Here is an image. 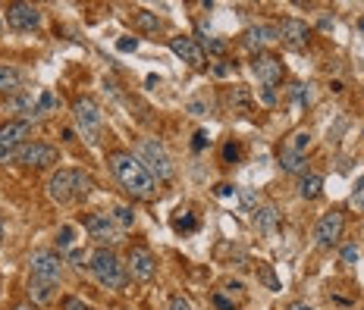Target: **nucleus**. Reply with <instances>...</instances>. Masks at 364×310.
<instances>
[{"label": "nucleus", "instance_id": "f257e3e1", "mask_svg": "<svg viewBox=\"0 0 364 310\" xmlns=\"http://www.w3.org/2000/svg\"><path fill=\"white\" fill-rule=\"evenodd\" d=\"M107 160H110V170H113V176H117V182L123 185L132 198L151 201L157 194V179L141 166V160L132 150H113Z\"/></svg>", "mask_w": 364, "mask_h": 310}, {"label": "nucleus", "instance_id": "f03ea898", "mask_svg": "<svg viewBox=\"0 0 364 310\" xmlns=\"http://www.w3.org/2000/svg\"><path fill=\"white\" fill-rule=\"evenodd\" d=\"M91 188H95V182H91V176L82 170H57L54 176L48 179V194H50V201H57V204L82 201Z\"/></svg>", "mask_w": 364, "mask_h": 310}, {"label": "nucleus", "instance_id": "7ed1b4c3", "mask_svg": "<svg viewBox=\"0 0 364 310\" xmlns=\"http://www.w3.org/2000/svg\"><path fill=\"white\" fill-rule=\"evenodd\" d=\"M88 270H91V276H95V282L97 285H104V289H113V292H123L126 289V267L119 263V257L107 251V248H97L95 254L88 257Z\"/></svg>", "mask_w": 364, "mask_h": 310}, {"label": "nucleus", "instance_id": "20e7f679", "mask_svg": "<svg viewBox=\"0 0 364 310\" xmlns=\"http://www.w3.org/2000/svg\"><path fill=\"white\" fill-rule=\"evenodd\" d=\"M73 119H75L79 135L88 141V145H97V141H101L104 116H101V107H97L91 97H79V101L73 104Z\"/></svg>", "mask_w": 364, "mask_h": 310}, {"label": "nucleus", "instance_id": "39448f33", "mask_svg": "<svg viewBox=\"0 0 364 310\" xmlns=\"http://www.w3.org/2000/svg\"><path fill=\"white\" fill-rule=\"evenodd\" d=\"M311 145H314V135H311L308 128H295L289 138H286L283 150H279V166H283L286 172H305Z\"/></svg>", "mask_w": 364, "mask_h": 310}, {"label": "nucleus", "instance_id": "423d86ee", "mask_svg": "<svg viewBox=\"0 0 364 310\" xmlns=\"http://www.w3.org/2000/svg\"><path fill=\"white\" fill-rule=\"evenodd\" d=\"M135 157H139L141 166H145L154 179H170L173 176V160H170L166 148L157 138H141L139 148H135Z\"/></svg>", "mask_w": 364, "mask_h": 310}, {"label": "nucleus", "instance_id": "0eeeda50", "mask_svg": "<svg viewBox=\"0 0 364 310\" xmlns=\"http://www.w3.org/2000/svg\"><path fill=\"white\" fill-rule=\"evenodd\" d=\"M252 72L257 75V82H261V88H264V104H273V88L283 82V75H286V66H283V60H279L277 54H255L252 60Z\"/></svg>", "mask_w": 364, "mask_h": 310}, {"label": "nucleus", "instance_id": "6e6552de", "mask_svg": "<svg viewBox=\"0 0 364 310\" xmlns=\"http://www.w3.org/2000/svg\"><path fill=\"white\" fill-rule=\"evenodd\" d=\"M28 138H32V123L28 119H6L0 126V163L13 160L16 150L28 145Z\"/></svg>", "mask_w": 364, "mask_h": 310}, {"label": "nucleus", "instance_id": "1a4fd4ad", "mask_svg": "<svg viewBox=\"0 0 364 310\" xmlns=\"http://www.w3.org/2000/svg\"><path fill=\"white\" fill-rule=\"evenodd\" d=\"M13 160L22 166H32V170H48V166L60 163V150L54 145H44V141H28V145H22L16 150Z\"/></svg>", "mask_w": 364, "mask_h": 310}, {"label": "nucleus", "instance_id": "9d476101", "mask_svg": "<svg viewBox=\"0 0 364 310\" xmlns=\"http://www.w3.org/2000/svg\"><path fill=\"white\" fill-rule=\"evenodd\" d=\"M343 232H346V214L339 207H333L327 210L321 219H317V229H314V238H317V248H333V245H339V238H343Z\"/></svg>", "mask_w": 364, "mask_h": 310}, {"label": "nucleus", "instance_id": "9b49d317", "mask_svg": "<svg viewBox=\"0 0 364 310\" xmlns=\"http://www.w3.org/2000/svg\"><path fill=\"white\" fill-rule=\"evenodd\" d=\"M126 273L132 276L135 282H151V279H154V273H157V260H154V254H151L145 245H132V248H129Z\"/></svg>", "mask_w": 364, "mask_h": 310}, {"label": "nucleus", "instance_id": "f8f14e48", "mask_svg": "<svg viewBox=\"0 0 364 310\" xmlns=\"http://www.w3.org/2000/svg\"><path fill=\"white\" fill-rule=\"evenodd\" d=\"M82 226H85V232L97 245H113V241H119V226L113 223L110 214H88L82 219Z\"/></svg>", "mask_w": 364, "mask_h": 310}, {"label": "nucleus", "instance_id": "ddd939ff", "mask_svg": "<svg viewBox=\"0 0 364 310\" xmlns=\"http://www.w3.org/2000/svg\"><path fill=\"white\" fill-rule=\"evenodd\" d=\"M6 26L16 32H35L41 26V10L32 4H10L6 6Z\"/></svg>", "mask_w": 364, "mask_h": 310}, {"label": "nucleus", "instance_id": "4468645a", "mask_svg": "<svg viewBox=\"0 0 364 310\" xmlns=\"http://www.w3.org/2000/svg\"><path fill=\"white\" fill-rule=\"evenodd\" d=\"M170 50L176 54L182 63H188L192 70H204L208 66V57H204V48L195 38H186V35H179V38H170Z\"/></svg>", "mask_w": 364, "mask_h": 310}, {"label": "nucleus", "instance_id": "2eb2a0df", "mask_svg": "<svg viewBox=\"0 0 364 310\" xmlns=\"http://www.w3.org/2000/svg\"><path fill=\"white\" fill-rule=\"evenodd\" d=\"M60 254L57 251H35L28 267H32V279H44V282H60Z\"/></svg>", "mask_w": 364, "mask_h": 310}, {"label": "nucleus", "instance_id": "dca6fc26", "mask_svg": "<svg viewBox=\"0 0 364 310\" xmlns=\"http://www.w3.org/2000/svg\"><path fill=\"white\" fill-rule=\"evenodd\" d=\"M279 41H286L292 50L308 48V41H311L308 22H301V19H286L283 26H279Z\"/></svg>", "mask_w": 364, "mask_h": 310}, {"label": "nucleus", "instance_id": "f3484780", "mask_svg": "<svg viewBox=\"0 0 364 310\" xmlns=\"http://www.w3.org/2000/svg\"><path fill=\"white\" fill-rule=\"evenodd\" d=\"M273 41H279V28H273V26H255L245 32V48L257 50V54H261V48H267Z\"/></svg>", "mask_w": 364, "mask_h": 310}, {"label": "nucleus", "instance_id": "a211bd4d", "mask_svg": "<svg viewBox=\"0 0 364 310\" xmlns=\"http://www.w3.org/2000/svg\"><path fill=\"white\" fill-rule=\"evenodd\" d=\"M57 294V282H44V279H28V298L32 304H50Z\"/></svg>", "mask_w": 364, "mask_h": 310}, {"label": "nucleus", "instance_id": "6ab92c4d", "mask_svg": "<svg viewBox=\"0 0 364 310\" xmlns=\"http://www.w3.org/2000/svg\"><path fill=\"white\" fill-rule=\"evenodd\" d=\"M299 194L305 201L321 198V194H323V176H317V172H305V176H301V182H299Z\"/></svg>", "mask_w": 364, "mask_h": 310}, {"label": "nucleus", "instance_id": "aec40b11", "mask_svg": "<svg viewBox=\"0 0 364 310\" xmlns=\"http://www.w3.org/2000/svg\"><path fill=\"white\" fill-rule=\"evenodd\" d=\"M19 72L13 66H0V94H13L19 92Z\"/></svg>", "mask_w": 364, "mask_h": 310}, {"label": "nucleus", "instance_id": "412c9836", "mask_svg": "<svg viewBox=\"0 0 364 310\" xmlns=\"http://www.w3.org/2000/svg\"><path fill=\"white\" fill-rule=\"evenodd\" d=\"M277 223H279V216H277V210H273V207L255 210V226L261 232H273V229H277Z\"/></svg>", "mask_w": 364, "mask_h": 310}, {"label": "nucleus", "instance_id": "4be33fe9", "mask_svg": "<svg viewBox=\"0 0 364 310\" xmlns=\"http://www.w3.org/2000/svg\"><path fill=\"white\" fill-rule=\"evenodd\" d=\"M57 251H66V254L75 251V226H60V232H57Z\"/></svg>", "mask_w": 364, "mask_h": 310}, {"label": "nucleus", "instance_id": "5701e85b", "mask_svg": "<svg viewBox=\"0 0 364 310\" xmlns=\"http://www.w3.org/2000/svg\"><path fill=\"white\" fill-rule=\"evenodd\" d=\"M173 229L176 232H195L198 229V219L188 214V210H176V216H173Z\"/></svg>", "mask_w": 364, "mask_h": 310}, {"label": "nucleus", "instance_id": "b1692460", "mask_svg": "<svg viewBox=\"0 0 364 310\" xmlns=\"http://www.w3.org/2000/svg\"><path fill=\"white\" fill-rule=\"evenodd\" d=\"M54 107H60L57 97L50 94V92H41V97H38V104L32 107V116H48V113L54 110Z\"/></svg>", "mask_w": 364, "mask_h": 310}, {"label": "nucleus", "instance_id": "393cba45", "mask_svg": "<svg viewBox=\"0 0 364 310\" xmlns=\"http://www.w3.org/2000/svg\"><path fill=\"white\" fill-rule=\"evenodd\" d=\"M113 223H117L119 226V232H123V229H132V226H135V214H132V207H113Z\"/></svg>", "mask_w": 364, "mask_h": 310}, {"label": "nucleus", "instance_id": "a878e982", "mask_svg": "<svg viewBox=\"0 0 364 310\" xmlns=\"http://www.w3.org/2000/svg\"><path fill=\"white\" fill-rule=\"evenodd\" d=\"M135 26H139L141 32H157V28H161V19H157L154 13H148V10H139L135 13Z\"/></svg>", "mask_w": 364, "mask_h": 310}, {"label": "nucleus", "instance_id": "bb28decb", "mask_svg": "<svg viewBox=\"0 0 364 310\" xmlns=\"http://www.w3.org/2000/svg\"><path fill=\"white\" fill-rule=\"evenodd\" d=\"M348 207L358 210V214H364V176L358 179V185L352 188V194H348Z\"/></svg>", "mask_w": 364, "mask_h": 310}, {"label": "nucleus", "instance_id": "cd10ccee", "mask_svg": "<svg viewBox=\"0 0 364 310\" xmlns=\"http://www.w3.org/2000/svg\"><path fill=\"white\" fill-rule=\"evenodd\" d=\"M239 154H242V148L236 145V141H230V145L223 148V160H226V163H236V160H239Z\"/></svg>", "mask_w": 364, "mask_h": 310}, {"label": "nucleus", "instance_id": "c85d7f7f", "mask_svg": "<svg viewBox=\"0 0 364 310\" xmlns=\"http://www.w3.org/2000/svg\"><path fill=\"white\" fill-rule=\"evenodd\" d=\"M208 145H210V135L204 132V128H201V132H195V141H192V148H195V150H204Z\"/></svg>", "mask_w": 364, "mask_h": 310}, {"label": "nucleus", "instance_id": "c756f323", "mask_svg": "<svg viewBox=\"0 0 364 310\" xmlns=\"http://www.w3.org/2000/svg\"><path fill=\"white\" fill-rule=\"evenodd\" d=\"M63 310H91V307L85 304V301H79V298L70 294V298H63Z\"/></svg>", "mask_w": 364, "mask_h": 310}, {"label": "nucleus", "instance_id": "7c9ffc66", "mask_svg": "<svg viewBox=\"0 0 364 310\" xmlns=\"http://www.w3.org/2000/svg\"><path fill=\"white\" fill-rule=\"evenodd\" d=\"M236 194H239L236 185H217V198H223V201L232 198V201H236Z\"/></svg>", "mask_w": 364, "mask_h": 310}, {"label": "nucleus", "instance_id": "2f4dec72", "mask_svg": "<svg viewBox=\"0 0 364 310\" xmlns=\"http://www.w3.org/2000/svg\"><path fill=\"white\" fill-rule=\"evenodd\" d=\"M117 48L123 50V54H129V50H135V48H139V38H119V41H117Z\"/></svg>", "mask_w": 364, "mask_h": 310}, {"label": "nucleus", "instance_id": "473e14b6", "mask_svg": "<svg viewBox=\"0 0 364 310\" xmlns=\"http://www.w3.org/2000/svg\"><path fill=\"white\" fill-rule=\"evenodd\" d=\"M292 97H295L299 104H311V94L305 92V85H292Z\"/></svg>", "mask_w": 364, "mask_h": 310}, {"label": "nucleus", "instance_id": "72a5a7b5", "mask_svg": "<svg viewBox=\"0 0 364 310\" xmlns=\"http://www.w3.org/2000/svg\"><path fill=\"white\" fill-rule=\"evenodd\" d=\"M170 310H192V304H188L182 294H173V298H170Z\"/></svg>", "mask_w": 364, "mask_h": 310}, {"label": "nucleus", "instance_id": "f704fd0d", "mask_svg": "<svg viewBox=\"0 0 364 310\" xmlns=\"http://www.w3.org/2000/svg\"><path fill=\"white\" fill-rule=\"evenodd\" d=\"M343 260H346V263H355V260H358V245H346V248H343Z\"/></svg>", "mask_w": 364, "mask_h": 310}, {"label": "nucleus", "instance_id": "c9c22d12", "mask_svg": "<svg viewBox=\"0 0 364 310\" xmlns=\"http://www.w3.org/2000/svg\"><path fill=\"white\" fill-rule=\"evenodd\" d=\"M214 304H217L220 310H236V304H232V301H226L223 294H214Z\"/></svg>", "mask_w": 364, "mask_h": 310}, {"label": "nucleus", "instance_id": "e433bc0d", "mask_svg": "<svg viewBox=\"0 0 364 310\" xmlns=\"http://www.w3.org/2000/svg\"><path fill=\"white\" fill-rule=\"evenodd\" d=\"M289 310H314V307H308V304H301V301H295V304H289Z\"/></svg>", "mask_w": 364, "mask_h": 310}, {"label": "nucleus", "instance_id": "4c0bfd02", "mask_svg": "<svg viewBox=\"0 0 364 310\" xmlns=\"http://www.w3.org/2000/svg\"><path fill=\"white\" fill-rule=\"evenodd\" d=\"M16 310H35V304H19Z\"/></svg>", "mask_w": 364, "mask_h": 310}, {"label": "nucleus", "instance_id": "58836bf2", "mask_svg": "<svg viewBox=\"0 0 364 310\" xmlns=\"http://www.w3.org/2000/svg\"><path fill=\"white\" fill-rule=\"evenodd\" d=\"M0 241H4V219H0Z\"/></svg>", "mask_w": 364, "mask_h": 310}]
</instances>
